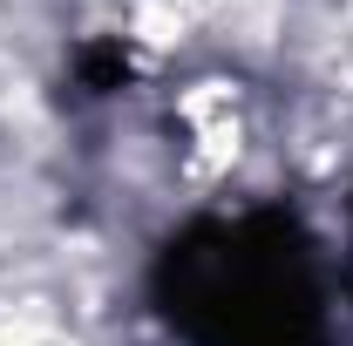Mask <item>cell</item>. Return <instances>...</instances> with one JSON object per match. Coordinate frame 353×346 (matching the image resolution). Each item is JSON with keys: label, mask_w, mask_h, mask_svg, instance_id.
Returning a JSON list of instances; mask_svg holds the SVG:
<instances>
[{"label": "cell", "mask_w": 353, "mask_h": 346, "mask_svg": "<svg viewBox=\"0 0 353 346\" xmlns=\"http://www.w3.org/2000/svg\"><path fill=\"white\" fill-rule=\"evenodd\" d=\"M150 305L183 346H333V285L292 204L211 211L150 258Z\"/></svg>", "instance_id": "1"}, {"label": "cell", "mask_w": 353, "mask_h": 346, "mask_svg": "<svg viewBox=\"0 0 353 346\" xmlns=\"http://www.w3.org/2000/svg\"><path fill=\"white\" fill-rule=\"evenodd\" d=\"M75 82H82V95H116V88L130 82V48L123 41L75 48Z\"/></svg>", "instance_id": "2"}, {"label": "cell", "mask_w": 353, "mask_h": 346, "mask_svg": "<svg viewBox=\"0 0 353 346\" xmlns=\"http://www.w3.org/2000/svg\"><path fill=\"white\" fill-rule=\"evenodd\" d=\"M340 278H347V299H353V211H347V258H340Z\"/></svg>", "instance_id": "3"}]
</instances>
